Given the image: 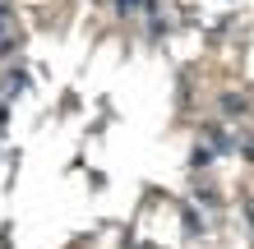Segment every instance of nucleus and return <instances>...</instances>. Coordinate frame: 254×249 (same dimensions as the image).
Wrapping results in <instances>:
<instances>
[]
</instances>
